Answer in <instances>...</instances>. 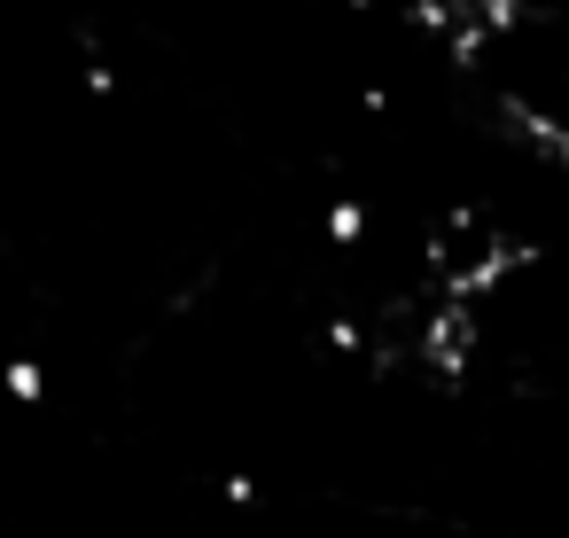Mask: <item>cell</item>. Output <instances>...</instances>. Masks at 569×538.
Instances as JSON below:
<instances>
[{
  "label": "cell",
  "instance_id": "obj_1",
  "mask_svg": "<svg viewBox=\"0 0 569 538\" xmlns=\"http://www.w3.org/2000/svg\"><path fill=\"white\" fill-rule=\"evenodd\" d=\"M0 382H9L17 406H40V398H48V367H40V359H9V375H0Z\"/></svg>",
  "mask_w": 569,
  "mask_h": 538
}]
</instances>
